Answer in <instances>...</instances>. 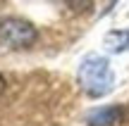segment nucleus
Instances as JSON below:
<instances>
[{
    "instance_id": "obj_1",
    "label": "nucleus",
    "mask_w": 129,
    "mask_h": 126,
    "mask_svg": "<svg viewBox=\"0 0 129 126\" xmlns=\"http://www.w3.org/2000/svg\"><path fill=\"white\" fill-rule=\"evenodd\" d=\"M79 86L84 88V93L91 98H103L112 90L115 86V74L110 69V62L103 55H86L79 62Z\"/></svg>"
},
{
    "instance_id": "obj_2",
    "label": "nucleus",
    "mask_w": 129,
    "mask_h": 126,
    "mask_svg": "<svg viewBox=\"0 0 129 126\" xmlns=\"http://www.w3.org/2000/svg\"><path fill=\"white\" fill-rule=\"evenodd\" d=\"M36 29L26 19L19 17H5L0 19V43L7 48H29L36 41Z\"/></svg>"
},
{
    "instance_id": "obj_3",
    "label": "nucleus",
    "mask_w": 129,
    "mask_h": 126,
    "mask_svg": "<svg viewBox=\"0 0 129 126\" xmlns=\"http://www.w3.org/2000/svg\"><path fill=\"white\" fill-rule=\"evenodd\" d=\"M117 121H122V109L115 105L96 107L86 114V126H115Z\"/></svg>"
},
{
    "instance_id": "obj_4",
    "label": "nucleus",
    "mask_w": 129,
    "mask_h": 126,
    "mask_svg": "<svg viewBox=\"0 0 129 126\" xmlns=\"http://www.w3.org/2000/svg\"><path fill=\"white\" fill-rule=\"evenodd\" d=\"M103 45L110 52H127L129 50V29H115L108 31L103 38Z\"/></svg>"
},
{
    "instance_id": "obj_5",
    "label": "nucleus",
    "mask_w": 129,
    "mask_h": 126,
    "mask_svg": "<svg viewBox=\"0 0 129 126\" xmlns=\"http://www.w3.org/2000/svg\"><path fill=\"white\" fill-rule=\"evenodd\" d=\"M3 88H5V79H3V74H0V93H3Z\"/></svg>"
}]
</instances>
